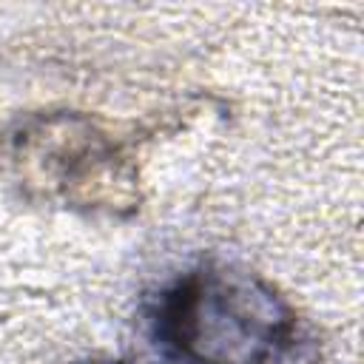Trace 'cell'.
<instances>
[{
  "instance_id": "1",
  "label": "cell",
  "mask_w": 364,
  "mask_h": 364,
  "mask_svg": "<svg viewBox=\"0 0 364 364\" xmlns=\"http://www.w3.org/2000/svg\"><path fill=\"white\" fill-rule=\"evenodd\" d=\"M156 355L142 364H282L296 347L293 307L259 276L202 264L151 310Z\"/></svg>"
}]
</instances>
